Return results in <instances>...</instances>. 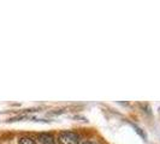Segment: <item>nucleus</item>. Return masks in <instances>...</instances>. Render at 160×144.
<instances>
[{"instance_id":"obj_1","label":"nucleus","mask_w":160,"mask_h":144,"mask_svg":"<svg viewBox=\"0 0 160 144\" xmlns=\"http://www.w3.org/2000/svg\"><path fill=\"white\" fill-rule=\"evenodd\" d=\"M59 144H78L80 136L75 132H62L59 135Z\"/></svg>"},{"instance_id":"obj_2","label":"nucleus","mask_w":160,"mask_h":144,"mask_svg":"<svg viewBox=\"0 0 160 144\" xmlns=\"http://www.w3.org/2000/svg\"><path fill=\"white\" fill-rule=\"evenodd\" d=\"M39 141L42 144H56L54 142V137L49 133H41L39 136Z\"/></svg>"},{"instance_id":"obj_3","label":"nucleus","mask_w":160,"mask_h":144,"mask_svg":"<svg viewBox=\"0 0 160 144\" xmlns=\"http://www.w3.org/2000/svg\"><path fill=\"white\" fill-rule=\"evenodd\" d=\"M19 144H36V143L32 141V138H29V137H23V138L19 139Z\"/></svg>"},{"instance_id":"obj_4","label":"nucleus","mask_w":160,"mask_h":144,"mask_svg":"<svg viewBox=\"0 0 160 144\" xmlns=\"http://www.w3.org/2000/svg\"><path fill=\"white\" fill-rule=\"evenodd\" d=\"M82 144H93L92 142H84V143H82Z\"/></svg>"},{"instance_id":"obj_5","label":"nucleus","mask_w":160,"mask_h":144,"mask_svg":"<svg viewBox=\"0 0 160 144\" xmlns=\"http://www.w3.org/2000/svg\"><path fill=\"white\" fill-rule=\"evenodd\" d=\"M159 113H160V108H159Z\"/></svg>"}]
</instances>
